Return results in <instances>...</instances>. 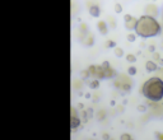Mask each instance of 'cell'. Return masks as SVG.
Segmentation results:
<instances>
[{"label":"cell","instance_id":"4fadbf2b","mask_svg":"<svg viewBox=\"0 0 163 140\" xmlns=\"http://www.w3.org/2000/svg\"><path fill=\"white\" fill-rule=\"evenodd\" d=\"M128 74H129V75H135V74H136V68H135V66H129Z\"/></svg>","mask_w":163,"mask_h":140},{"label":"cell","instance_id":"6da1fadb","mask_svg":"<svg viewBox=\"0 0 163 140\" xmlns=\"http://www.w3.org/2000/svg\"><path fill=\"white\" fill-rule=\"evenodd\" d=\"M135 33L142 38L155 37L161 33V24L154 17L142 15L138 19V24L135 28Z\"/></svg>","mask_w":163,"mask_h":140},{"label":"cell","instance_id":"44dd1931","mask_svg":"<svg viewBox=\"0 0 163 140\" xmlns=\"http://www.w3.org/2000/svg\"><path fill=\"white\" fill-rule=\"evenodd\" d=\"M70 116H78V115H77V109L74 108V107H71V109H70Z\"/></svg>","mask_w":163,"mask_h":140},{"label":"cell","instance_id":"5b68a950","mask_svg":"<svg viewBox=\"0 0 163 140\" xmlns=\"http://www.w3.org/2000/svg\"><path fill=\"white\" fill-rule=\"evenodd\" d=\"M145 70L148 73H155L157 70H158V65H157L154 61H152V60H148V61L145 63Z\"/></svg>","mask_w":163,"mask_h":140},{"label":"cell","instance_id":"ac0fdd59","mask_svg":"<svg viewBox=\"0 0 163 140\" xmlns=\"http://www.w3.org/2000/svg\"><path fill=\"white\" fill-rule=\"evenodd\" d=\"M135 40H136V36H135V34H131V33L128 34V41H129V42H134Z\"/></svg>","mask_w":163,"mask_h":140},{"label":"cell","instance_id":"7402d4cb","mask_svg":"<svg viewBox=\"0 0 163 140\" xmlns=\"http://www.w3.org/2000/svg\"><path fill=\"white\" fill-rule=\"evenodd\" d=\"M102 139L103 140H110V135H108V134H103V135H102Z\"/></svg>","mask_w":163,"mask_h":140},{"label":"cell","instance_id":"9a60e30c","mask_svg":"<svg viewBox=\"0 0 163 140\" xmlns=\"http://www.w3.org/2000/svg\"><path fill=\"white\" fill-rule=\"evenodd\" d=\"M115 11H116L117 14H119V13H121V11H122V5H121V4H119V3L115 4Z\"/></svg>","mask_w":163,"mask_h":140},{"label":"cell","instance_id":"d6986e66","mask_svg":"<svg viewBox=\"0 0 163 140\" xmlns=\"http://www.w3.org/2000/svg\"><path fill=\"white\" fill-rule=\"evenodd\" d=\"M106 46L107 47H116V42H115V41H107V44H106Z\"/></svg>","mask_w":163,"mask_h":140},{"label":"cell","instance_id":"7a4b0ae2","mask_svg":"<svg viewBox=\"0 0 163 140\" xmlns=\"http://www.w3.org/2000/svg\"><path fill=\"white\" fill-rule=\"evenodd\" d=\"M140 93L149 101L153 102L161 101L163 98V79L158 77L149 78L142 86Z\"/></svg>","mask_w":163,"mask_h":140},{"label":"cell","instance_id":"9c48e42d","mask_svg":"<svg viewBox=\"0 0 163 140\" xmlns=\"http://www.w3.org/2000/svg\"><path fill=\"white\" fill-rule=\"evenodd\" d=\"M89 14L94 18H98L101 14V9L98 5H92V7H89Z\"/></svg>","mask_w":163,"mask_h":140},{"label":"cell","instance_id":"52a82bcc","mask_svg":"<svg viewBox=\"0 0 163 140\" xmlns=\"http://www.w3.org/2000/svg\"><path fill=\"white\" fill-rule=\"evenodd\" d=\"M97 28H98V31H99V33H101L102 36H106V34H107V32H108L107 23H106V22H103V21H99V22L97 23Z\"/></svg>","mask_w":163,"mask_h":140},{"label":"cell","instance_id":"8fae6325","mask_svg":"<svg viewBox=\"0 0 163 140\" xmlns=\"http://www.w3.org/2000/svg\"><path fill=\"white\" fill-rule=\"evenodd\" d=\"M113 52H115V55H116L117 57H122V55H124V50L121 47H115Z\"/></svg>","mask_w":163,"mask_h":140},{"label":"cell","instance_id":"603a6c76","mask_svg":"<svg viewBox=\"0 0 163 140\" xmlns=\"http://www.w3.org/2000/svg\"><path fill=\"white\" fill-rule=\"evenodd\" d=\"M155 136H157V138H158L159 140H163V135H161V134H159V132H157V134H155Z\"/></svg>","mask_w":163,"mask_h":140},{"label":"cell","instance_id":"d4e9b609","mask_svg":"<svg viewBox=\"0 0 163 140\" xmlns=\"http://www.w3.org/2000/svg\"><path fill=\"white\" fill-rule=\"evenodd\" d=\"M162 61H163V60H162Z\"/></svg>","mask_w":163,"mask_h":140},{"label":"cell","instance_id":"3957f363","mask_svg":"<svg viewBox=\"0 0 163 140\" xmlns=\"http://www.w3.org/2000/svg\"><path fill=\"white\" fill-rule=\"evenodd\" d=\"M124 22H125V28L128 31H132L136 28V24H138V19L135 17H132L131 14H125L124 15Z\"/></svg>","mask_w":163,"mask_h":140},{"label":"cell","instance_id":"ba28073f","mask_svg":"<svg viewBox=\"0 0 163 140\" xmlns=\"http://www.w3.org/2000/svg\"><path fill=\"white\" fill-rule=\"evenodd\" d=\"M80 119L78 117V116H70V127L73 130H75L77 127H79V125H80Z\"/></svg>","mask_w":163,"mask_h":140},{"label":"cell","instance_id":"30bf717a","mask_svg":"<svg viewBox=\"0 0 163 140\" xmlns=\"http://www.w3.org/2000/svg\"><path fill=\"white\" fill-rule=\"evenodd\" d=\"M98 87H99V80L98 79H93V80L89 83V88L90 89H97Z\"/></svg>","mask_w":163,"mask_h":140},{"label":"cell","instance_id":"277c9868","mask_svg":"<svg viewBox=\"0 0 163 140\" xmlns=\"http://www.w3.org/2000/svg\"><path fill=\"white\" fill-rule=\"evenodd\" d=\"M102 68H103V71H105V79H112V78L116 77V74H117L116 70H115L113 68H111L108 61L102 63Z\"/></svg>","mask_w":163,"mask_h":140},{"label":"cell","instance_id":"7c38bea8","mask_svg":"<svg viewBox=\"0 0 163 140\" xmlns=\"http://www.w3.org/2000/svg\"><path fill=\"white\" fill-rule=\"evenodd\" d=\"M126 61L135 63L136 61V56H135V55H132V54H128V55H126Z\"/></svg>","mask_w":163,"mask_h":140},{"label":"cell","instance_id":"8992f818","mask_svg":"<svg viewBox=\"0 0 163 140\" xmlns=\"http://www.w3.org/2000/svg\"><path fill=\"white\" fill-rule=\"evenodd\" d=\"M147 14L145 15H149V17H157V14H158V8H157V5H148L147 9Z\"/></svg>","mask_w":163,"mask_h":140},{"label":"cell","instance_id":"cb8c5ba5","mask_svg":"<svg viewBox=\"0 0 163 140\" xmlns=\"http://www.w3.org/2000/svg\"><path fill=\"white\" fill-rule=\"evenodd\" d=\"M149 51H154V46H149Z\"/></svg>","mask_w":163,"mask_h":140},{"label":"cell","instance_id":"2e32d148","mask_svg":"<svg viewBox=\"0 0 163 140\" xmlns=\"http://www.w3.org/2000/svg\"><path fill=\"white\" fill-rule=\"evenodd\" d=\"M155 73H157V77L163 79V68H158V70H157Z\"/></svg>","mask_w":163,"mask_h":140},{"label":"cell","instance_id":"e0dca14e","mask_svg":"<svg viewBox=\"0 0 163 140\" xmlns=\"http://www.w3.org/2000/svg\"><path fill=\"white\" fill-rule=\"evenodd\" d=\"M93 40H94V37H93V36H89V37H88V41L86 42V45H87V46H90V45H93V42H94Z\"/></svg>","mask_w":163,"mask_h":140},{"label":"cell","instance_id":"ffe728a7","mask_svg":"<svg viewBox=\"0 0 163 140\" xmlns=\"http://www.w3.org/2000/svg\"><path fill=\"white\" fill-rule=\"evenodd\" d=\"M136 108H138V111H139V112H145V111H147V107H145V106H143V105H139Z\"/></svg>","mask_w":163,"mask_h":140},{"label":"cell","instance_id":"5bb4252c","mask_svg":"<svg viewBox=\"0 0 163 140\" xmlns=\"http://www.w3.org/2000/svg\"><path fill=\"white\" fill-rule=\"evenodd\" d=\"M120 139L121 140H134V138H132L130 134H122V135L120 136Z\"/></svg>","mask_w":163,"mask_h":140}]
</instances>
